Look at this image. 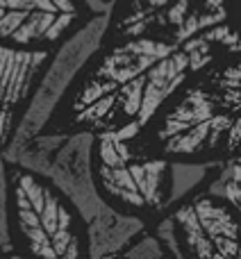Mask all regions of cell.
I'll use <instances>...</instances> for the list:
<instances>
[{"label": "cell", "instance_id": "cell-1", "mask_svg": "<svg viewBox=\"0 0 241 259\" xmlns=\"http://www.w3.org/2000/svg\"><path fill=\"white\" fill-rule=\"evenodd\" d=\"M232 53L241 48L225 41L178 46L152 36L98 39L68 77L36 134L75 139L120 127L139 130L184 77Z\"/></svg>", "mask_w": 241, "mask_h": 259}, {"label": "cell", "instance_id": "cell-2", "mask_svg": "<svg viewBox=\"0 0 241 259\" xmlns=\"http://www.w3.org/2000/svg\"><path fill=\"white\" fill-rule=\"evenodd\" d=\"M239 141L241 64L232 53L184 77L130 134L128 148L143 159L210 166L239 155Z\"/></svg>", "mask_w": 241, "mask_h": 259}, {"label": "cell", "instance_id": "cell-5", "mask_svg": "<svg viewBox=\"0 0 241 259\" xmlns=\"http://www.w3.org/2000/svg\"><path fill=\"white\" fill-rule=\"evenodd\" d=\"M152 36L178 46H239V0H109L98 39Z\"/></svg>", "mask_w": 241, "mask_h": 259}, {"label": "cell", "instance_id": "cell-8", "mask_svg": "<svg viewBox=\"0 0 241 259\" xmlns=\"http://www.w3.org/2000/svg\"><path fill=\"white\" fill-rule=\"evenodd\" d=\"M59 53H23L0 48V168L44 89Z\"/></svg>", "mask_w": 241, "mask_h": 259}, {"label": "cell", "instance_id": "cell-9", "mask_svg": "<svg viewBox=\"0 0 241 259\" xmlns=\"http://www.w3.org/2000/svg\"><path fill=\"white\" fill-rule=\"evenodd\" d=\"M0 257H12V255H9L7 241H5V237H3V234H0Z\"/></svg>", "mask_w": 241, "mask_h": 259}, {"label": "cell", "instance_id": "cell-3", "mask_svg": "<svg viewBox=\"0 0 241 259\" xmlns=\"http://www.w3.org/2000/svg\"><path fill=\"white\" fill-rule=\"evenodd\" d=\"M5 241L12 257L89 259V219L48 173L3 157Z\"/></svg>", "mask_w": 241, "mask_h": 259}, {"label": "cell", "instance_id": "cell-7", "mask_svg": "<svg viewBox=\"0 0 241 259\" xmlns=\"http://www.w3.org/2000/svg\"><path fill=\"white\" fill-rule=\"evenodd\" d=\"M103 16L89 0H0V48L62 53Z\"/></svg>", "mask_w": 241, "mask_h": 259}, {"label": "cell", "instance_id": "cell-4", "mask_svg": "<svg viewBox=\"0 0 241 259\" xmlns=\"http://www.w3.org/2000/svg\"><path fill=\"white\" fill-rule=\"evenodd\" d=\"M134 132L137 127H120L87 137V170L100 205L150 228L187 193L207 187L214 175L189 182L182 180L187 166L134 155L128 148Z\"/></svg>", "mask_w": 241, "mask_h": 259}, {"label": "cell", "instance_id": "cell-6", "mask_svg": "<svg viewBox=\"0 0 241 259\" xmlns=\"http://www.w3.org/2000/svg\"><path fill=\"white\" fill-rule=\"evenodd\" d=\"M239 223L241 207L203 187L187 193L146 230L164 257L239 259Z\"/></svg>", "mask_w": 241, "mask_h": 259}]
</instances>
